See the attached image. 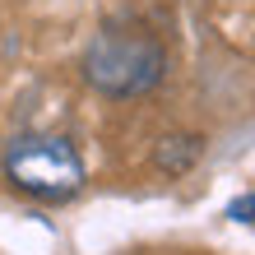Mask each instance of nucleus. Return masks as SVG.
Listing matches in <instances>:
<instances>
[{"instance_id": "obj_1", "label": "nucleus", "mask_w": 255, "mask_h": 255, "mask_svg": "<svg viewBox=\"0 0 255 255\" xmlns=\"http://www.w3.org/2000/svg\"><path fill=\"white\" fill-rule=\"evenodd\" d=\"M84 84L102 98H144L167 79V47L148 23L139 19H112L102 23L84 47Z\"/></svg>"}, {"instance_id": "obj_2", "label": "nucleus", "mask_w": 255, "mask_h": 255, "mask_svg": "<svg viewBox=\"0 0 255 255\" xmlns=\"http://www.w3.org/2000/svg\"><path fill=\"white\" fill-rule=\"evenodd\" d=\"M5 181L28 195L37 204H65L84 190L88 172H84V158L65 134H19V139L5 144Z\"/></svg>"}, {"instance_id": "obj_3", "label": "nucleus", "mask_w": 255, "mask_h": 255, "mask_svg": "<svg viewBox=\"0 0 255 255\" xmlns=\"http://www.w3.org/2000/svg\"><path fill=\"white\" fill-rule=\"evenodd\" d=\"M200 153H204V134H167V139H158L153 162L167 176H181V172H190L200 162Z\"/></svg>"}, {"instance_id": "obj_4", "label": "nucleus", "mask_w": 255, "mask_h": 255, "mask_svg": "<svg viewBox=\"0 0 255 255\" xmlns=\"http://www.w3.org/2000/svg\"><path fill=\"white\" fill-rule=\"evenodd\" d=\"M223 218H232V223H242V228H255V190L246 195H237V200L223 209Z\"/></svg>"}]
</instances>
